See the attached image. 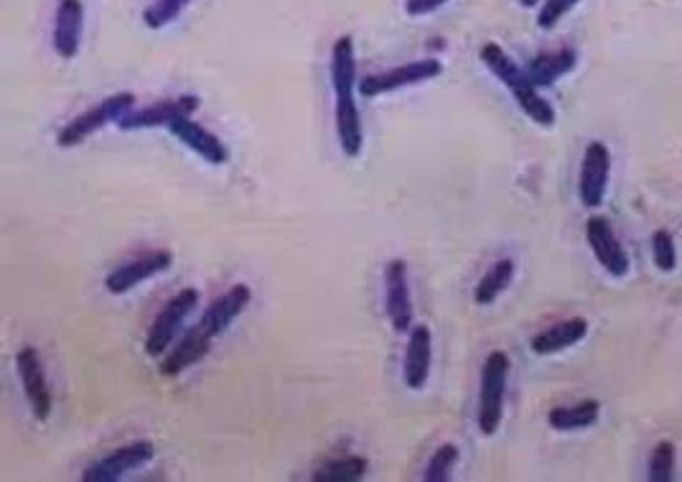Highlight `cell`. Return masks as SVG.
<instances>
[{
  "label": "cell",
  "mask_w": 682,
  "mask_h": 482,
  "mask_svg": "<svg viewBox=\"0 0 682 482\" xmlns=\"http://www.w3.org/2000/svg\"><path fill=\"white\" fill-rule=\"evenodd\" d=\"M385 309L395 332H410L416 309H413L408 263L405 261H389L385 266Z\"/></svg>",
  "instance_id": "10"
},
{
  "label": "cell",
  "mask_w": 682,
  "mask_h": 482,
  "mask_svg": "<svg viewBox=\"0 0 682 482\" xmlns=\"http://www.w3.org/2000/svg\"><path fill=\"white\" fill-rule=\"evenodd\" d=\"M675 464H678V447L670 439H662L660 445L652 449L647 464V478L652 482H670L675 478Z\"/></svg>",
  "instance_id": "25"
},
{
  "label": "cell",
  "mask_w": 682,
  "mask_h": 482,
  "mask_svg": "<svg viewBox=\"0 0 682 482\" xmlns=\"http://www.w3.org/2000/svg\"><path fill=\"white\" fill-rule=\"evenodd\" d=\"M608 176H612V154H608L606 143L591 141L586 151H583L579 174V197L583 207L598 210L604 205Z\"/></svg>",
  "instance_id": "7"
},
{
  "label": "cell",
  "mask_w": 682,
  "mask_h": 482,
  "mask_svg": "<svg viewBox=\"0 0 682 482\" xmlns=\"http://www.w3.org/2000/svg\"><path fill=\"white\" fill-rule=\"evenodd\" d=\"M199 307V292L197 288H182L174 299L166 302V307L158 311V317L153 319V325L145 335V355L148 358H164L170 350V344L182 332L186 319L194 315V309Z\"/></svg>",
  "instance_id": "4"
},
{
  "label": "cell",
  "mask_w": 682,
  "mask_h": 482,
  "mask_svg": "<svg viewBox=\"0 0 682 482\" xmlns=\"http://www.w3.org/2000/svg\"><path fill=\"white\" fill-rule=\"evenodd\" d=\"M191 3L194 0H153V3L143 11L145 29L151 31L166 29L168 23H174Z\"/></svg>",
  "instance_id": "26"
},
{
  "label": "cell",
  "mask_w": 682,
  "mask_h": 482,
  "mask_svg": "<svg viewBox=\"0 0 682 482\" xmlns=\"http://www.w3.org/2000/svg\"><path fill=\"white\" fill-rule=\"evenodd\" d=\"M479 56H482L484 67L490 69L492 75L507 87L509 95L515 98V102L519 106V110H522L525 116L532 120V123H538L542 128L556 125V118H558L556 108L550 106L546 98H540V90L530 83V77H527L525 67H519V64L512 59V56L502 50L499 44H494V42L484 44Z\"/></svg>",
  "instance_id": "1"
},
{
  "label": "cell",
  "mask_w": 682,
  "mask_h": 482,
  "mask_svg": "<svg viewBox=\"0 0 682 482\" xmlns=\"http://www.w3.org/2000/svg\"><path fill=\"white\" fill-rule=\"evenodd\" d=\"M370 460L360 454H344L337 457V460H329L327 464H321L319 470L314 472V482H356L367 475Z\"/></svg>",
  "instance_id": "24"
},
{
  "label": "cell",
  "mask_w": 682,
  "mask_h": 482,
  "mask_svg": "<svg viewBox=\"0 0 682 482\" xmlns=\"http://www.w3.org/2000/svg\"><path fill=\"white\" fill-rule=\"evenodd\" d=\"M652 261L657 271L672 273L678 269V245L670 230H654L652 232Z\"/></svg>",
  "instance_id": "28"
},
{
  "label": "cell",
  "mask_w": 682,
  "mask_h": 482,
  "mask_svg": "<svg viewBox=\"0 0 682 482\" xmlns=\"http://www.w3.org/2000/svg\"><path fill=\"white\" fill-rule=\"evenodd\" d=\"M250 299H253V292H250L248 284L232 286L230 292L222 294L217 302L209 304V307L205 309V315H201V319L197 321V325L205 329V332L215 340V337L222 335L224 329L230 327L232 321L238 319L242 311L248 309Z\"/></svg>",
  "instance_id": "17"
},
{
  "label": "cell",
  "mask_w": 682,
  "mask_h": 482,
  "mask_svg": "<svg viewBox=\"0 0 682 482\" xmlns=\"http://www.w3.org/2000/svg\"><path fill=\"white\" fill-rule=\"evenodd\" d=\"M446 3H449V0H405V13L413 15V19H420V15L433 13Z\"/></svg>",
  "instance_id": "30"
},
{
  "label": "cell",
  "mask_w": 682,
  "mask_h": 482,
  "mask_svg": "<svg viewBox=\"0 0 682 482\" xmlns=\"http://www.w3.org/2000/svg\"><path fill=\"white\" fill-rule=\"evenodd\" d=\"M579 3L581 0H546V3H542L540 11H538V26L546 29V31L556 29L558 23L563 21L565 15L571 13Z\"/></svg>",
  "instance_id": "29"
},
{
  "label": "cell",
  "mask_w": 682,
  "mask_h": 482,
  "mask_svg": "<svg viewBox=\"0 0 682 482\" xmlns=\"http://www.w3.org/2000/svg\"><path fill=\"white\" fill-rule=\"evenodd\" d=\"M588 335V321L583 317H573L560 321V325L548 327L546 332L535 335L530 340V350L535 355H556V352H563L573 344H579L581 340H586Z\"/></svg>",
  "instance_id": "18"
},
{
  "label": "cell",
  "mask_w": 682,
  "mask_h": 482,
  "mask_svg": "<svg viewBox=\"0 0 682 482\" xmlns=\"http://www.w3.org/2000/svg\"><path fill=\"white\" fill-rule=\"evenodd\" d=\"M135 106V95L133 92H116L110 98H105L97 106L87 108L85 112H79L77 118H72L67 125L56 133V143L62 149L79 146V143L87 141L89 135L102 131L105 125L120 123V118H125L130 110Z\"/></svg>",
  "instance_id": "3"
},
{
  "label": "cell",
  "mask_w": 682,
  "mask_h": 482,
  "mask_svg": "<svg viewBox=\"0 0 682 482\" xmlns=\"http://www.w3.org/2000/svg\"><path fill=\"white\" fill-rule=\"evenodd\" d=\"M15 371H19L23 393H26V401L31 406V414H34L36 421H46L52 416V388H48L46 371L42 365V358H38L36 348H21L15 352Z\"/></svg>",
  "instance_id": "8"
},
{
  "label": "cell",
  "mask_w": 682,
  "mask_h": 482,
  "mask_svg": "<svg viewBox=\"0 0 682 482\" xmlns=\"http://www.w3.org/2000/svg\"><path fill=\"white\" fill-rule=\"evenodd\" d=\"M443 72V64L438 59H420V62H408L400 64V67L377 72V75L364 77L360 83V95L362 98H380V95L403 90V87L428 83V79H436Z\"/></svg>",
  "instance_id": "5"
},
{
  "label": "cell",
  "mask_w": 682,
  "mask_h": 482,
  "mask_svg": "<svg viewBox=\"0 0 682 482\" xmlns=\"http://www.w3.org/2000/svg\"><path fill=\"white\" fill-rule=\"evenodd\" d=\"M170 263H174V255H170L168 251L143 253V255H138V259L120 263L118 269H112L108 273V278H105V288L116 296L128 294V292H133L135 286H141L143 281H148L153 276H158V273L168 271Z\"/></svg>",
  "instance_id": "11"
},
{
  "label": "cell",
  "mask_w": 682,
  "mask_h": 482,
  "mask_svg": "<svg viewBox=\"0 0 682 482\" xmlns=\"http://www.w3.org/2000/svg\"><path fill=\"white\" fill-rule=\"evenodd\" d=\"M538 3L540 0H519V6H525V8H535Z\"/></svg>",
  "instance_id": "31"
},
{
  "label": "cell",
  "mask_w": 682,
  "mask_h": 482,
  "mask_svg": "<svg viewBox=\"0 0 682 482\" xmlns=\"http://www.w3.org/2000/svg\"><path fill=\"white\" fill-rule=\"evenodd\" d=\"M85 31V3L82 0H59L54 13V34L52 44L54 52L62 59H75L79 54V44H82Z\"/></svg>",
  "instance_id": "13"
},
{
  "label": "cell",
  "mask_w": 682,
  "mask_h": 482,
  "mask_svg": "<svg viewBox=\"0 0 682 482\" xmlns=\"http://www.w3.org/2000/svg\"><path fill=\"white\" fill-rule=\"evenodd\" d=\"M168 131H170V135H174V139L182 141L186 149L205 158L207 164L222 166V164H227V161H230V149H227L215 133H209L205 125L194 123L189 116L176 118L174 123L168 125Z\"/></svg>",
  "instance_id": "14"
},
{
  "label": "cell",
  "mask_w": 682,
  "mask_h": 482,
  "mask_svg": "<svg viewBox=\"0 0 682 482\" xmlns=\"http://www.w3.org/2000/svg\"><path fill=\"white\" fill-rule=\"evenodd\" d=\"M512 278H515V261L509 259L497 261L482 278H479V284L474 288V302L479 307H490V304L497 302L499 294L507 292Z\"/></svg>",
  "instance_id": "23"
},
{
  "label": "cell",
  "mask_w": 682,
  "mask_h": 482,
  "mask_svg": "<svg viewBox=\"0 0 682 482\" xmlns=\"http://www.w3.org/2000/svg\"><path fill=\"white\" fill-rule=\"evenodd\" d=\"M331 87H334V98H352L354 95L356 59L352 36H339L331 46Z\"/></svg>",
  "instance_id": "20"
},
{
  "label": "cell",
  "mask_w": 682,
  "mask_h": 482,
  "mask_svg": "<svg viewBox=\"0 0 682 482\" xmlns=\"http://www.w3.org/2000/svg\"><path fill=\"white\" fill-rule=\"evenodd\" d=\"M209 348H212V337H209L199 325H194L189 332L174 344V350H168L164 360H161L158 365L161 375L164 377L182 375L184 371H189L191 365L201 363V360L209 355Z\"/></svg>",
  "instance_id": "16"
},
{
  "label": "cell",
  "mask_w": 682,
  "mask_h": 482,
  "mask_svg": "<svg viewBox=\"0 0 682 482\" xmlns=\"http://www.w3.org/2000/svg\"><path fill=\"white\" fill-rule=\"evenodd\" d=\"M337 135H339V146L344 151L346 158H356L362 154V143H364V131H362V116L360 108H356L354 95L352 98H337Z\"/></svg>",
  "instance_id": "21"
},
{
  "label": "cell",
  "mask_w": 682,
  "mask_h": 482,
  "mask_svg": "<svg viewBox=\"0 0 682 482\" xmlns=\"http://www.w3.org/2000/svg\"><path fill=\"white\" fill-rule=\"evenodd\" d=\"M598 414H601L598 401L586 398L573 406H556L553 412L548 414V424H550V429H556V431H579V429L594 427V424L598 421Z\"/></svg>",
  "instance_id": "22"
},
{
  "label": "cell",
  "mask_w": 682,
  "mask_h": 482,
  "mask_svg": "<svg viewBox=\"0 0 682 482\" xmlns=\"http://www.w3.org/2000/svg\"><path fill=\"white\" fill-rule=\"evenodd\" d=\"M153 457H156V447H153L151 441H145V439L133 441V445L118 447L116 452H110L108 457H102V460L89 464L82 480L85 482H116L120 478H125L128 472L148 464Z\"/></svg>",
  "instance_id": "9"
},
{
  "label": "cell",
  "mask_w": 682,
  "mask_h": 482,
  "mask_svg": "<svg viewBox=\"0 0 682 482\" xmlns=\"http://www.w3.org/2000/svg\"><path fill=\"white\" fill-rule=\"evenodd\" d=\"M430 365H433V332L428 325H413L403 365L405 383L410 391H420L428 383Z\"/></svg>",
  "instance_id": "15"
},
{
  "label": "cell",
  "mask_w": 682,
  "mask_h": 482,
  "mask_svg": "<svg viewBox=\"0 0 682 482\" xmlns=\"http://www.w3.org/2000/svg\"><path fill=\"white\" fill-rule=\"evenodd\" d=\"M197 108L199 98H194V95H182V98L153 102L148 108L130 110L125 118H120L118 128L120 131H145V128H161V125L168 128L176 118L191 116Z\"/></svg>",
  "instance_id": "12"
},
{
  "label": "cell",
  "mask_w": 682,
  "mask_h": 482,
  "mask_svg": "<svg viewBox=\"0 0 682 482\" xmlns=\"http://www.w3.org/2000/svg\"><path fill=\"white\" fill-rule=\"evenodd\" d=\"M459 462V447L457 445H441L433 452V457H430L428 468L424 472V480L426 482H446L451 478L453 468H457Z\"/></svg>",
  "instance_id": "27"
},
{
  "label": "cell",
  "mask_w": 682,
  "mask_h": 482,
  "mask_svg": "<svg viewBox=\"0 0 682 482\" xmlns=\"http://www.w3.org/2000/svg\"><path fill=\"white\" fill-rule=\"evenodd\" d=\"M509 355L494 350L486 355L482 368V383H479V412L476 424L484 437H494L499 431L502 414H505V393L509 381Z\"/></svg>",
  "instance_id": "2"
},
{
  "label": "cell",
  "mask_w": 682,
  "mask_h": 482,
  "mask_svg": "<svg viewBox=\"0 0 682 482\" xmlns=\"http://www.w3.org/2000/svg\"><path fill=\"white\" fill-rule=\"evenodd\" d=\"M586 240L591 245V253L601 269H604L608 276L614 278H624L631 269L629 253L627 248L622 245V240L616 238V232L608 222V217L604 215H594L588 217L586 222Z\"/></svg>",
  "instance_id": "6"
},
{
  "label": "cell",
  "mask_w": 682,
  "mask_h": 482,
  "mask_svg": "<svg viewBox=\"0 0 682 482\" xmlns=\"http://www.w3.org/2000/svg\"><path fill=\"white\" fill-rule=\"evenodd\" d=\"M575 64H579V54H575V50L542 52L527 62L525 72L527 77H530V83L538 87V90H542V87H553L560 77L573 72Z\"/></svg>",
  "instance_id": "19"
}]
</instances>
